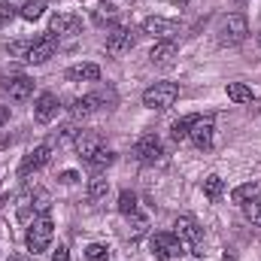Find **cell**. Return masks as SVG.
I'll use <instances>...</instances> for the list:
<instances>
[{
  "label": "cell",
  "instance_id": "30",
  "mask_svg": "<svg viewBox=\"0 0 261 261\" xmlns=\"http://www.w3.org/2000/svg\"><path fill=\"white\" fill-rule=\"evenodd\" d=\"M85 258L88 261H110V246H103V243H91V246L85 249Z\"/></svg>",
  "mask_w": 261,
  "mask_h": 261
},
{
  "label": "cell",
  "instance_id": "20",
  "mask_svg": "<svg viewBox=\"0 0 261 261\" xmlns=\"http://www.w3.org/2000/svg\"><path fill=\"white\" fill-rule=\"evenodd\" d=\"M225 94H228L234 103H252V100L258 97V94H255L249 85H243V82H228V85H225Z\"/></svg>",
  "mask_w": 261,
  "mask_h": 261
},
{
  "label": "cell",
  "instance_id": "6",
  "mask_svg": "<svg viewBox=\"0 0 261 261\" xmlns=\"http://www.w3.org/2000/svg\"><path fill=\"white\" fill-rule=\"evenodd\" d=\"M173 234L182 240V246H189L195 255H203L200 252V243H203V231H200V225H197V219L195 216H179L176 222H173Z\"/></svg>",
  "mask_w": 261,
  "mask_h": 261
},
{
  "label": "cell",
  "instance_id": "24",
  "mask_svg": "<svg viewBox=\"0 0 261 261\" xmlns=\"http://www.w3.org/2000/svg\"><path fill=\"white\" fill-rule=\"evenodd\" d=\"M43 12H46V3H43V0H24L21 9H18V15H21L24 21H37Z\"/></svg>",
  "mask_w": 261,
  "mask_h": 261
},
{
  "label": "cell",
  "instance_id": "11",
  "mask_svg": "<svg viewBox=\"0 0 261 261\" xmlns=\"http://www.w3.org/2000/svg\"><path fill=\"white\" fill-rule=\"evenodd\" d=\"M55 49H58V40L52 37V34H43V37H37L34 40V46H31V52H28V64H46L52 55H55Z\"/></svg>",
  "mask_w": 261,
  "mask_h": 261
},
{
  "label": "cell",
  "instance_id": "3",
  "mask_svg": "<svg viewBox=\"0 0 261 261\" xmlns=\"http://www.w3.org/2000/svg\"><path fill=\"white\" fill-rule=\"evenodd\" d=\"M176 100H179L176 82H155L143 91V107H149V110H170Z\"/></svg>",
  "mask_w": 261,
  "mask_h": 261
},
{
  "label": "cell",
  "instance_id": "1",
  "mask_svg": "<svg viewBox=\"0 0 261 261\" xmlns=\"http://www.w3.org/2000/svg\"><path fill=\"white\" fill-rule=\"evenodd\" d=\"M116 107V91L107 88V91H94V94H85V97H76L70 103V116L73 119H88L100 110H113Z\"/></svg>",
  "mask_w": 261,
  "mask_h": 261
},
{
  "label": "cell",
  "instance_id": "37",
  "mask_svg": "<svg viewBox=\"0 0 261 261\" xmlns=\"http://www.w3.org/2000/svg\"><path fill=\"white\" fill-rule=\"evenodd\" d=\"M231 3H243V0H231Z\"/></svg>",
  "mask_w": 261,
  "mask_h": 261
},
{
  "label": "cell",
  "instance_id": "26",
  "mask_svg": "<svg viewBox=\"0 0 261 261\" xmlns=\"http://www.w3.org/2000/svg\"><path fill=\"white\" fill-rule=\"evenodd\" d=\"M243 216H246L252 225H258V228H261V197H255V200H246V203H243Z\"/></svg>",
  "mask_w": 261,
  "mask_h": 261
},
{
  "label": "cell",
  "instance_id": "7",
  "mask_svg": "<svg viewBox=\"0 0 261 261\" xmlns=\"http://www.w3.org/2000/svg\"><path fill=\"white\" fill-rule=\"evenodd\" d=\"M134 155H137L140 164H158L164 158V143L155 134H143L137 140V146H134Z\"/></svg>",
  "mask_w": 261,
  "mask_h": 261
},
{
  "label": "cell",
  "instance_id": "18",
  "mask_svg": "<svg viewBox=\"0 0 261 261\" xmlns=\"http://www.w3.org/2000/svg\"><path fill=\"white\" fill-rule=\"evenodd\" d=\"M110 164H116V152H113V149H107V146H100L91 158H85V167H88L94 176H97V173H103Z\"/></svg>",
  "mask_w": 261,
  "mask_h": 261
},
{
  "label": "cell",
  "instance_id": "25",
  "mask_svg": "<svg viewBox=\"0 0 261 261\" xmlns=\"http://www.w3.org/2000/svg\"><path fill=\"white\" fill-rule=\"evenodd\" d=\"M255 197H258V186H255V182H243V186H237V189L231 192V200L240 203V206H243L246 200H255Z\"/></svg>",
  "mask_w": 261,
  "mask_h": 261
},
{
  "label": "cell",
  "instance_id": "2",
  "mask_svg": "<svg viewBox=\"0 0 261 261\" xmlns=\"http://www.w3.org/2000/svg\"><path fill=\"white\" fill-rule=\"evenodd\" d=\"M52 234H55L52 216H49V213H46V216H37V219L31 222V228H28V249H31V255L46 252V249L52 246Z\"/></svg>",
  "mask_w": 261,
  "mask_h": 261
},
{
  "label": "cell",
  "instance_id": "39",
  "mask_svg": "<svg viewBox=\"0 0 261 261\" xmlns=\"http://www.w3.org/2000/svg\"><path fill=\"white\" fill-rule=\"evenodd\" d=\"M258 43H261V34H258Z\"/></svg>",
  "mask_w": 261,
  "mask_h": 261
},
{
  "label": "cell",
  "instance_id": "38",
  "mask_svg": "<svg viewBox=\"0 0 261 261\" xmlns=\"http://www.w3.org/2000/svg\"><path fill=\"white\" fill-rule=\"evenodd\" d=\"M9 261H18V258H9Z\"/></svg>",
  "mask_w": 261,
  "mask_h": 261
},
{
  "label": "cell",
  "instance_id": "22",
  "mask_svg": "<svg viewBox=\"0 0 261 261\" xmlns=\"http://www.w3.org/2000/svg\"><path fill=\"white\" fill-rule=\"evenodd\" d=\"M107 195H110V179H103L100 173L91 176V182H88V200L100 203V200H107Z\"/></svg>",
  "mask_w": 261,
  "mask_h": 261
},
{
  "label": "cell",
  "instance_id": "36",
  "mask_svg": "<svg viewBox=\"0 0 261 261\" xmlns=\"http://www.w3.org/2000/svg\"><path fill=\"white\" fill-rule=\"evenodd\" d=\"M222 261H234V255H231V252H225V255H222Z\"/></svg>",
  "mask_w": 261,
  "mask_h": 261
},
{
  "label": "cell",
  "instance_id": "4",
  "mask_svg": "<svg viewBox=\"0 0 261 261\" xmlns=\"http://www.w3.org/2000/svg\"><path fill=\"white\" fill-rule=\"evenodd\" d=\"M149 249H152V255H155L158 261L179 258V255L186 252L182 240H179L176 234H170V231H155V234L149 237Z\"/></svg>",
  "mask_w": 261,
  "mask_h": 261
},
{
  "label": "cell",
  "instance_id": "29",
  "mask_svg": "<svg viewBox=\"0 0 261 261\" xmlns=\"http://www.w3.org/2000/svg\"><path fill=\"white\" fill-rule=\"evenodd\" d=\"M31 46H34V40H15V43H9V46H6V52H9L12 58H28Z\"/></svg>",
  "mask_w": 261,
  "mask_h": 261
},
{
  "label": "cell",
  "instance_id": "31",
  "mask_svg": "<svg viewBox=\"0 0 261 261\" xmlns=\"http://www.w3.org/2000/svg\"><path fill=\"white\" fill-rule=\"evenodd\" d=\"M116 15H119V12H116V6H113V3H107V6H100V9L94 12V18H97V21H116Z\"/></svg>",
  "mask_w": 261,
  "mask_h": 261
},
{
  "label": "cell",
  "instance_id": "21",
  "mask_svg": "<svg viewBox=\"0 0 261 261\" xmlns=\"http://www.w3.org/2000/svg\"><path fill=\"white\" fill-rule=\"evenodd\" d=\"M203 195H206L210 203H219L222 195H225V179H222L219 173H210V176L203 179Z\"/></svg>",
  "mask_w": 261,
  "mask_h": 261
},
{
  "label": "cell",
  "instance_id": "12",
  "mask_svg": "<svg viewBox=\"0 0 261 261\" xmlns=\"http://www.w3.org/2000/svg\"><path fill=\"white\" fill-rule=\"evenodd\" d=\"M0 88L12 97V100H28L34 94V79L31 76H6L0 82Z\"/></svg>",
  "mask_w": 261,
  "mask_h": 261
},
{
  "label": "cell",
  "instance_id": "34",
  "mask_svg": "<svg viewBox=\"0 0 261 261\" xmlns=\"http://www.w3.org/2000/svg\"><path fill=\"white\" fill-rule=\"evenodd\" d=\"M76 179H79V173H76V170H64V173H61V182H64V186H73Z\"/></svg>",
  "mask_w": 261,
  "mask_h": 261
},
{
  "label": "cell",
  "instance_id": "19",
  "mask_svg": "<svg viewBox=\"0 0 261 261\" xmlns=\"http://www.w3.org/2000/svg\"><path fill=\"white\" fill-rule=\"evenodd\" d=\"M67 79L70 82H97L100 79V67L97 64H76L67 70Z\"/></svg>",
  "mask_w": 261,
  "mask_h": 261
},
{
  "label": "cell",
  "instance_id": "15",
  "mask_svg": "<svg viewBox=\"0 0 261 261\" xmlns=\"http://www.w3.org/2000/svg\"><path fill=\"white\" fill-rule=\"evenodd\" d=\"M79 28H82V21H79L76 15H64V12H55L52 21H49V34H52L55 40H58V37H76Z\"/></svg>",
  "mask_w": 261,
  "mask_h": 261
},
{
  "label": "cell",
  "instance_id": "5",
  "mask_svg": "<svg viewBox=\"0 0 261 261\" xmlns=\"http://www.w3.org/2000/svg\"><path fill=\"white\" fill-rule=\"evenodd\" d=\"M246 37H249V21H246V15L231 12V15L222 18V28H219V43H222V46H240Z\"/></svg>",
  "mask_w": 261,
  "mask_h": 261
},
{
  "label": "cell",
  "instance_id": "9",
  "mask_svg": "<svg viewBox=\"0 0 261 261\" xmlns=\"http://www.w3.org/2000/svg\"><path fill=\"white\" fill-rule=\"evenodd\" d=\"M213 137H216V119H213V116H197V122L192 125L189 140L195 143L200 152H210V149H213Z\"/></svg>",
  "mask_w": 261,
  "mask_h": 261
},
{
  "label": "cell",
  "instance_id": "16",
  "mask_svg": "<svg viewBox=\"0 0 261 261\" xmlns=\"http://www.w3.org/2000/svg\"><path fill=\"white\" fill-rule=\"evenodd\" d=\"M143 34L158 37V40H170V37L176 34V21L161 18V15H152V18H146V21H143Z\"/></svg>",
  "mask_w": 261,
  "mask_h": 261
},
{
  "label": "cell",
  "instance_id": "35",
  "mask_svg": "<svg viewBox=\"0 0 261 261\" xmlns=\"http://www.w3.org/2000/svg\"><path fill=\"white\" fill-rule=\"evenodd\" d=\"M9 122V107H0V128Z\"/></svg>",
  "mask_w": 261,
  "mask_h": 261
},
{
  "label": "cell",
  "instance_id": "27",
  "mask_svg": "<svg viewBox=\"0 0 261 261\" xmlns=\"http://www.w3.org/2000/svg\"><path fill=\"white\" fill-rule=\"evenodd\" d=\"M49 206H52L49 192H43V189H34V213H37V216H46V213H49Z\"/></svg>",
  "mask_w": 261,
  "mask_h": 261
},
{
  "label": "cell",
  "instance_id": "10",
  "mask_svg": "<svg viewBox=\"0 0 261 261\" xmlns=\"http://www.w3.org/2000/svg\"><path fill=\"white\" fill-rule=\"evenodd\" d=\"M49 158H52V149L43 143V146H37V149H31L24 158H21V164H18V176L21 179H28V176H34L37 170H43L46 164H49Z\"/></svg>",
  "mask_w": 261,
  "mask_h": 261
},
{
  "label": "cell",
  "instance_id": "13",
  "mask_svg": "<svg viewBox=\"0 0 261 261\" xmlns=\"http://www.w3.org/2000/svg\"><path fill=\"white\" fill-rule=\"evenodd\" d=\"M58 110H61L58 97H55L52 91H43V94L37 97V103H34V119H37L40 125H49V122L58 116Z\"/></svg>",
  "mask_w": 261,
  "mask_h": 261
},
{
  "label": "cell",
  "instance_id": "23",
  "mask_svg": "<svg viewBox=\"0 0 261 261\" xmlns=\"http://www.w3.org/2000/svg\"><path fill=\"white\" fill-rule=\"evenodd\" d=\"M197 122V116H182V119H176L173 125H170V137L176 140V143H182V140H189V134H192V125Z\"/></svg>",
  "mask_w": 261,
  "mask_h": 261
},
{
  "label": "cell",
  "instance_id": "8",
  "mask_svg": "<svg viewBox=\"0 0 261 261\" xmlns=\"http://www.w3.org/2000/svg\"><path fill=\"white\" fill-rule=\"evenodd\" d=\"M134 46H137V37H134V31L125 28V24H116V28L110 31V37H107V52H110L113 58L128 55Z\"/></svg>",
  "mask_w": 261,
  "mask_h": 261
},
{
  "label": "cell",
  "instance_id": "28",
  "mask_svg": "<svg viewBox=\"0 0 261 261\" xmlns=\"http://www.w3.org/2000/svg\"><path fill=\"white\" fill-rule=\"evenodd\" d=\"M119 213H122V216L137 213V195H134V192H128V189L119 195Z\"/></svg>",
  "mask_w": 261,
  "mask_h": 261
},
{
  "label": "cell",
  "instance_id": "33",
  "mask_svg": "<svg viewBox=\"0 0 261 261\" xmlns=\"http://www.w3.org/2000/svg\"><path fill=\"white\" fill-rule=\"evenodd\" d=\"M52 261H70V249H67V246H58L55 255H52Z\"/></svg>",
  "mask_w": 261,
  "mask_h": 261
},
{
  "label": "cell",
  "instance_id": "14",
  "mask_svg": "<svg viewBox=\"0 0 261 261\" xmlns=\"http://www.w3.org/2000/svg\"><path fill=\"white\" fill-rule=\"evenodd\" d=\"M176 58H179V49H176L173 40H158V43L152 46V52H149V61L155 67H173Z\"/></svg>",
  "mask_w": 261,
  "mask_h": 261
},
{
  "label": "cell",
  "instance_id": "32",
  "mask_svg": "<svg viewBox=\"0 0 261 261\" xmlns=\"http://www.w3.org/2000/svg\"><path fill=\"white\" fill-rule=\"evenodd\" d=\"M12 15V0H0V21Z\"/></svg>",
  "mask_w": 261,
  "mask_h": 261
},
{
  "label": "cell",
  "instance_id": "17",
  "mask_svg": "<svg viewBox=\"0 0 261 261\" xmlns=\"http://www.w3.org/2000/svg\"><path fill=\"white\" fill-rule=\"evenodd\" d=\"M73 146H76L79 158L85 161V158H91V155L103 146V137H100V134H94V130H79V134H76V140H73Z\"/></svg>",
  "mask_w": 261,
  "mask_h": 261
}]
</instances>
